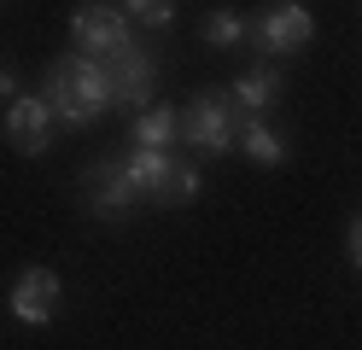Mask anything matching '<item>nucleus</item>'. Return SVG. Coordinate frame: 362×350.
Instances as JSON below:
<instances>
[{"mask_svg":"<svg viewBox=\"0 0 362 350\" xmlns=\"http://www.w3.org/2000/svg\"><path fill=\"white\" fill-rule=\"evenodd\" d=\"M6 140H12V152L41 158V152L53 146V105H47V100H12V111H6Z\"/></svg>","mask_w":362,"mask_h":350,"instance_id":"6e6552de","label":"nucleus"},{"mask_svg":"<svg viewBox=\"0 0 362 350\" xmlns=\"http://www.w3.org/2000/svg\"><path fill=\"white\" fill-rule=\"evenodd\" d=\"M175 140H181V111H170V105H146L141 117H134V146L170 152Z\"/></svg>","mask_w":362,"mask_h":350,"instance_id":"9b49d317","label":"nucleus"},{"mask_svg":"<svg viewBox=\"0 0 362 350\" xmlns=\"http://www.w3.org/2000/svg\"><path fill=\"white\" fill-rule=\"evenodd\" d=\"M134 23H170L175 18V0H129Z\"/></svg>","mask_w":362,"mask_h":350,"instance_id":"4468645a","label":"nucleus"},{"mask_svg":"<svg viewBox=\"0 0 362 350\" xmlns=\"http://www.w3.org/2000/svg\"><path fill=\"white\" fill-rule=\"evenodd\" d=\"M71 41H76V53H88V59H111V53H123V47H129V12L88 0V6L71 12Z\"/></svg>","mask_w":362,"mask_h":350,"instance_id":"20e7f679","label":"nucleus"},{"mask_svg":"<svg viewBox=\"0 0 362 350\" xmlns=\"http://www.w3.org/2000/svg\"><path fill=\"white\" fill-rule=\"evenodd\" d=\"M41 100H47L53 117H64L71 129H88L94 117L111 111V76H105L100 59L64 53V59H53V70H47V93H41Z\"/></svg>","mask_w":362,"mask_h":350,"instance_id":"f257e3e1","label":"nucleus"},{"mask_svg":"<svg viewBox=\"0 0 362 350\" xmlns=\"http://www.w3.org/2000/svg\"><path fill=\"white\" fill-rule=\"evenodd\" d=\"M82 199H88V210H94L100 222H123L141 193H134V181H129L123 163H94L88 181H82Z\"/></svg>","mask_w":362,"mask_h":350,"instance_id":"0eeeda50","label":"nucleus"},{"mask_svg":"<svg viewBox=\"0 0 362 350\" xmlns=\"http://www.w3.org/2000/svg\"><path fill=\"white\" fill-rule=\"evenodd\" d=\"M281 100V76H275V70H269V64H257V70H245V76L234 82V105H245V111H269V105H275Z\"/></svg>","mask_w":362,"mask_h":350,"instance_id":"f8f14e48","label":"nucleus"},{"mask_svg":"<svg viewBox=\"0 0 362 350\" xmlns=\"http://www.w3.org/2000/svg\"><path fill=\"white\" fill-rule=\"evenodd\" d=\"M53 310H59V274L53 269H24L18 286H12V315L24 327H47Z\"/></svg>","mask_w":362,"mask_h":350,"instance_id":"1a4fd4ad","label":"nucleus"},{"mask_svg":"<svg viewBox=\"0 0 362 350\" xmlns=\"http://www.w3.org/2000/svg\"><path fill=\"white\" fill-rule=\"evenodd\" d=\"M234 134H240V117L228 111V100H222V93H193V105L181 111V140H187L193 152L216 158V152L234 146Z\"/></svg>","mask_w":362,"mask_h":350,"instance_id":"7ed1b4c3","label":"nucleus"},{"mask_svg":"<svg viewBox=\"0 0 362 350\" xmlns=\"http://www.w3.org/2000/svg\"><path fill=\"white\" fill-rule=\"evenodd\" d=\"M123 170H129L134 193L146 204H193L199 187H205V175H199L193 163H181L175 152H158V146H134L123 158Z\"/></svg>","mask_w":362,"mask_h":350,"instance_id":"f03ea898","label":"nucleus"},{"mask_svg":"<svg viewBox=\"0 0 362 350\" xmlns=\"http://www.w3.org/2000/svg\"><path fill=\"white\" fill-rule=\"evenodd\" d=\"M105 64V76H111V105H152V53H141V47H123V53H111V59H100Z\"/></svg>","mask_w":362,"mask_h":350,"instance_id":"423d86ee","label":"nucleus"},{"mask_svg":"<svg viewBox=\"0 0 362 350\" xmlns=\"http://www.w3.org/2000/svg\"><path fill=\"white\" fill-rule=\"evenodd\" d=\"M205 41L211 47H240L245 41V18L240 12H211L205 18Z\"/></svg>","mask_w":362,"mask_h":350,"instance_id":"ddd939ff","label":"nucleus"},{"mask_svg":"<svg viewBox=\"0 0 362 350\" xmlns=\"http://www.w3.org/2000/svg\"><path fill=\"white\" fill-rule=\"evenodd\" d=\"M234 146L252 158V163H263V170H275V163H286V140L263 123V117H240V134H234Z\"/></svg>","mask_w":362,"mask_h":350,"instance_id":"9d476101","label":"nucleus"},{"mask_svg":"<svg viewBox=\"0 0 362 350\" xmlns=\"http://www.w3.org/2000/svg\"><path fill=\"white\" fill-rule=\"evenodd\" d=\"M310 35H315V18L298 6V0H275V6H263V18H257L263 53H304Z\"/></svg>","mask_w":362,"mask_h":350,"instance_id":"39448f33","label":"nucleus"},{"mask_svg":"<svg viewBox=\"0 0 362 350\" xmlns=\"http://www.w3.org/2000/svg\"><path fill=\"white\" fill-rule=\"evenodd\" d=\"M351 263H356V269H362V216H356V222H351Z\"/></svg>","mask_w":362,"mask_h":350,"instance_id":"2eb2a0df","label":"nucleus"}]
</instances>
